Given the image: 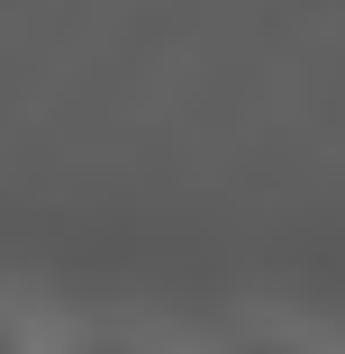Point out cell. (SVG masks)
<instances>
[{
    "label": "cell",
    "instance_id": "obj_1",
    "mask_svg": "<svg viewBox=\"0 0 345 354\" xmlns=\"http://www.w3.org/2000/svg\"><path fill=\"white\" fill-rule=\"evenodd\" d=\"M182 354H345V345H327V336L300 327V318H236V327H218L209 345H182Z\"/></svg>",
    "mask_w": 345,
    "mask_h": 354
},
{
    "label": "cell",
    "instance_id": "obj_2",
    "mask_svg": "<svg viewBox=\"0 0 345 354\" xmlns=\"http://www.w3.org/2000/svg\"><path fill=\"white\" fill-rule=\"evenodd\" d=\"M46 354H182V345L136 318H73V327H46Z\"/></svg>",
    "mask_w": 345,
    "mask_h": 354
},
{
    "label": "cell",
    "instance_id": "obj_3",
    "mask_svg": "<svg viewBox=\"0 0 345 354\" xmlns=\"http://www.w3.org/2000/svg\"><path fill=\"white\" fill-rule=\"evenodd\" d=\"M0 354H46V327H37L19 300H0Z\"/></svg>",
    "mask_w": 345,
    "mask_h": 354
}]
</instances>
